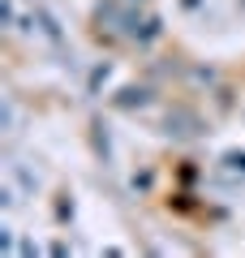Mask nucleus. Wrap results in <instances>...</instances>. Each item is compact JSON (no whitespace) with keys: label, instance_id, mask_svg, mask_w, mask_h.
I'll use <instances>...</instances> for the list:
<instances>
[{"label":"nucleus","instance_id":"obj_2","mask_svg":"<svg viewBox=\"0 0 245 258\" xmlns=\"http://www.w3.org/2000/svg\"><path fill=\"white\" fill-rule=\"evenodd\" d=\"M151 39H159V22H155L151 13L134 9V18H129V30H125V43H151Z\"/></svg>","mask_w":245,"mask_h":258},{"label":"nucleus","instance_id":"obj_4","mask_svg":"<svg viewBox=\"0 0 245 258\" xmlns=\"http://www.w3.org/2000/svg\"><path fill=\"white\" fill-rule=\"evenodd\" d=\"M146 99H151V95H146L142 86H125V91H120V108H142Z\"/></svg>","mask_w":245,"mask_h":258},{"label":"nucleus","instance_id":"obj_5","mask_svg":"<svg viewBox=\"0 0 245 258\" xmlns=\"http://www.w3.org/2000/svg\"><path fill=\"white\" fill-rule=\"evenodd\" d=\"M108 82H112V64H103V69H95V74H91V91H95V95H99Z\"/></svg>","mask_w":245,"mask_h":258},{"label":"nucleus","instance_id":"obj_1","mask_svg":"<svg viewBox=\"0 0 245 258\" xmlns=\"http://www.w3.org/2000/svg\"><path fill=\"white\" fill-rule=\"evenodd\" d=\"M30 26H35V35L43 39V43H52V47H60V43H65L60 22H56V18H52V9H43V5H35V9H30Z\"/></svg>","mask_w":245,"mask_h":258},{"label":"nucleus","instance_id":"obj_3","mask_svg":"<svg viewBox=\"0 0 245 258\" xmlns=\"http://www.w3.org/2000/svg\"><path fill=\"white\" fill-rule=\"evenodd\" d=\"M168 134H176V138H194V134H198V129H194V116L172 112V116H168Z\"/></svg>","mask_w":245,"mask_h":258},{"label":"nucleus","instance_id":"obj_6","mask_svg":"<svg viewBox=\"0 0 245 258\" xmlns=\"http://www.w3.org/2000/svg\"><path fill=\"white\" fill-rule=\"evenodd\" d=\"M224 164H228V172H232V176H241V181H245V155H228Z\"/></svg>","mask_w":245,"mask_h":258}]
</instances>
